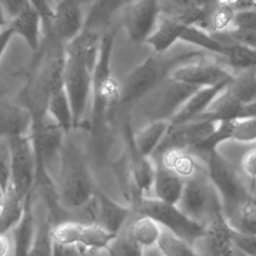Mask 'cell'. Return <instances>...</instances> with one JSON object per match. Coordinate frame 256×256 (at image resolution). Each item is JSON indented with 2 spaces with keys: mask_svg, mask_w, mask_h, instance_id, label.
<instances>
[{
  "mask_svg": "<svg viewBox=\"0 0 256 256\" xmlns=\"http://www.w3.org/2000/svg\"><path fill=\"white\" fill-rule=\"evenodd\" d=\"M232 227L222 216L206 227V233L194 246L198 256H232L234 250L231 239Z\"/></svg>",
  "mask_w": 256,
  "mask_h": 256,
  "instance_id": "cell-17",
  "label": "cell"
},
{
  "mask_svg": "<svg viewBox=\"0 0 256 256\" xmlns=\"http://www.w3.org/2000/svg\"><path fill=\"white\" fill-rule=\"evenodd\" d=\"M0 4L10 20L30 6L28 0H0Z\"/></svg>",
  "mask_w": 256,
  "mask_h": 256,
  "instance_id": "cell-43",
  "label": "cell"
},
{
  "mask_svg": "<svg viewBox=\"0 0 256 256\" xmlns=\"http://www.w3.org/2000/svg\"><path fill=\"white\" fill-rule=\"evenodd\" d=\"M117 236L96 222L62 221L52 225L51 230V236L56 244L74 246L80 252L96 254L106 252Z\"/></svg>",
  "mask_w": 256,
  "mask_h": 256,
  "instance_id": "cell-8",
  "label": "cell"
},
{
  "mask_svg": "<svg viewBox=\"0 0 256 256\" xmlns=\"http://www.w3.org/2000/svg\"><path fill=\"white\" fill-rule=\"evenodd\" d=\"M155 165L152 192L154 198L177 206L183 192L184 178L176 170L161 162Z\"/></svg>",
  "mask_w": 256,
  "mask_h": 256,
  "instance_id": "cell-22",
  "label": "cell"
},
{
  "mask_svg": "<svg viewBox=\"0 0 256 256\" xmlns=\"http://www.w3.org/2000/svg\"><path fill=\"white\" fill-rule=\"evenodd\" d=\"M131 0H92L84 28L104 32L112 16Z\"/></svg>",
  "mask_w": 256,
  "mask_h": 256,
  "instance_id": "cell-25",
  "label": "cell"
},
{
  "mask_svg": "<svg viewBox=\"0 0 256 256\" xmlns=\"http://www.w3.org/2000/svg\"><path fill=\"white\" fill-rule=\"evenodd\" d=\"M103 33L84 28L78 36L64 44L66 56L84 62L93 72L100 52Z\"/></svg>",
  "mask_w": 256,
  "mask_h": 256,
  "instance_id": "cell-23",
  "label": "cell"
},
{
  "mask_svg": "<svg viewBox=\"0 0 256 256\" xmlns=\"http://www.w3.org/2000/svg\"><path fill=\"white\" fill-rule=\"evenodd\" d=\"M230 81L214 86L204 87L194 93L170 120L172 126L184 124L204 114L216 98L226 88Z\"/></svg>",
  "mask_w": 256,
  "mask_h": 256,
  "instance_id": "cell-21",
  "label": "cell"
},
{
  "mask_svg": "<svg viewBox=\"0 0 256 256\" xmlns=\"http://www.w3.org/2000/svg\"><path fill=\"white\" fill-rule=\"evenodd\" d=\"M126 141L128 152V162L131 176L136 188L138 195L148 196L152 191L155 165L152 158L142 154L136 147L134 135L130 123L126 126Z\"/></svg>",
  "mask_w": 256,
  "mask_h": 256,
  "instance_id": "cell-18",
  "label": "cell"
},
{
  "mask_svg": "<svg viewBox=\"0 0 256 256\" xmlns=\"http://www.w3.org/2000/svg\"><path fill=\"white\" fill-rule=\"evenodd\" d=\"M233 75L226 69L214 63L196 62L178 68L170 78L196 86L210 87L230 81Z\"/></svg>",
  "mask_w": 256,
  "mask_h": 256,
  "instance_id": "cell-16",
  "label": "cell"
},
{
  "mask_svg": "<svg viewBox=\"0 0 256 256\" xmlns=\"http://www.w3.org/2000/svg\"><path fill=\"white\" fill-rule=\"evenodd\" d=\"M54 184L57 203L68 212L85 207L94 200L97 191L80 148L68 135L62 147Z\"/></svg>",
  "mask_w": 256,
  "mask_h": 256,
  "instance_id": "cell-2",
  "label": "cell"
},
{
  "mask_svg": "<svg viewBox=\"0 0 256 256\" xmlns=\"http://www.w3.org/2000/svg\"><path fill=\"white\" fill-rule=\"evenodd\" d=\"M126 230L132 240L143 250L156 248L162 227L148 216L138 215L126 225Z\"/></svg>",
  "mask_w": 256,
  "mask_h": 256,
  "instance_id": "cell-28",
  "label": "cell"
},
{
  "mask_svg": "<svg viewBox=\"0 0 256 256\" xmlns=\"http://www.w3.org/2000/svg\"><path fill=\"white\" fill-rule=\"evenodd\" d=\"M234 28L256 31V12H238L232 24Z\"/></svg>",
  "mask_w": 256,
  "mask_h": 256,
  "instance_id": "cell-42",
  "label": "cell"
},
{
  "mask_svg": "<svg viewBox=\"0 0 256 256\" xmlns=\"http://www.w3.org/2000/svg\"><path fill=\"white\" fill-rule=\"evenodd\" d=\"M232 8L236 12H256V0H238Z\"/></svg>",
  "mask_w": 256,
  "mask_h": 256,
  "instance_id": "cell-49",
  "label": "cell"
},
{
  "mask_svg": "<svg viewBox=\"0 0 256 256\" xmlns=\"http://www.w3.org/2000/svg\"><path fill=\"white\" fill-rule=\"evenodd\" d=\"M32 196L27 198L24 216L10 232L13 239L12 256H27L34 232V218Z\"/></svg>",
  "mask_w": 256,
  "mask_h": 256,
  "instance_id": "cell-29",
  "label": "cell"
},
{
  "mask_svg": "<svg viewBox=\"0 0 256 256\" xmlns=\"http://www.w3.org/2000/svg\"><path fill=\"white\" fill-rule=\"evenodd\" d=\"M236 12L231 6L220 4L214 13L210 22V34L226 31L232 25Z\"/></svg>",
  "mask_w": 256,
  "mask_h": 256,
  "instance_id": "cell-38",
  "label": "cell"
},
{
  "mask_svg": "<svg viewBox=\"0 0 256 256\" xmlns=\"http://www.w3.org/2000/svg\"><path fill=\"white\" fill-rule=\"evenodd\" d=\"M30 6L34 8L42 18L43 32L48 37L51 34V22L54 16V8L50 0H28Z\"/></svg>",
  "mask_w": 256,
  "mask_h": 256,
  "instance_id": "cell-41",
  "label": "cell"
},
{
  "mask_svg": "<svg viewBox=\"0 0 256 256\" xmlns=\"http://www.w3.org/2000/svg\"><path fill=\"white\" fill-rule=\"evenodd\" d=\"M256 70H243L233 75L226 88L244 105L256 100Z\"/></svg>",
  "mask_w": 256,
  "mask_h": 256,
  "instance_id": "cell-32",
  "label": "cell"
},
{
  "mask_svg": "<svg viewBox=\"0 0 256 256\" xmlns=\"http://www.w3.org/2000/svg\"><path fill=\"white\" fill-rule=\"evenodd\" d=\"M8 18L2 6L0 4V31L6 28L8 25Z\"/></svg>",
  "mask_w": 256,
  "mask_h": 256,
  "instance_id": "cell-50",
  "label": "cell"
},
{
  "mask_svg": "<svg viewBox=\"0 0 256 256\" xmlns=\"http://www.w3.org/2000/svg\"><path fill=\"white\" fill-rule=\"evenodd\" d=\"M58 1H60V0H56V2H58Z\"/></svg>",
  "mask_w": 256,
  "mask_h": 256,
  "instance_id": "cell-53",
  "label": "cell"
},
{
  "mask_svg": "<svg viewBox=\"0 0 256 256\" xmlns=\"http://www.w3.org/2000/svg\"><path fill=\"white\" fill-rule=\"evenodd\" d=\"M63 87L73 112L74 129L85 118L92 94V72L80 60L66 56Z\"/></svg>",
  "mask_w": 256,
  "mask_h": 256,
  "instance_id": "cell-9",
  "label": "cell"
},
{
  "mask_svg": "<svg viewBox=\"0 0 256 256\" xmlns=\"http://www.w3.org/2000/svg\"><path fill=\"white\" fill-rule=\"evenodd\" d=\"M132 210L136 214L152 218L161 227L186 240L192 246L206 233L204 226L188 218L177 206L164 202L154 197L138 195Z\"/></svg>",
  "mask_w": 256,
  "mask_h": 256,
  "instance_id": "cell-7",
  "label": "cell"
},
{
  "mask_svg": "<svg viewBox=\"0 0 256 256\" xmlns=\"http://www.w3.org/2000/svg\"><path fill=\"white\" fill-rule=\"evenodd\" d=\"M232 243L234 251L243 256H256V234L232 228Z\"/></svg>",
  "mask_w": 256,
  "mask_h": 256,
  "instance_id": "cell-37",
  "label": "cell"
},
{
  "mask_svg": "<svg viewBox=\"0 0 256 256\" xmlns=\"http://www.w3.org/2000/svg\"><path fill=\"white\" fill-rule=\"evenodd\" d=\"M170 122L166 120H154L149 122L138 132H134L136 147L144 156L150 158L170 128Z\"/></svg>",
  "mask_w": 256,
  "mask_h": 256,
  "instance_id": "cell-30",
  "label": "cell"
},
{
  "mask_svg": "<svg viewBox=\"0 0 256 256\" xmlns=\"http://www.w3.org/2000/svg\"><path fill=\"white\" fill-rule=\"evenodd\" d=\"M8 26L14 36L24 39L33 51L40 46V33L43 32V22L40 14L31 6L24 9L9 20Z\"/></svg>",
  "mask_w": 256,
  "mask_h": 256,
  "instance_id": "cell-24",
  "label": "cell"
},
{
  "mask_svg": "<svg viewBox=\"0 0 256 256\" xmlns=\"http://www.w3.org/2000/svg\"><path fill=\"white\" fill-rule=\"evenodd\" d=\"M161 14L173 16L186 25L210 32L214 13L220 6V0H159Z\"/></svg>",
  "mask_w": 256,
  "mask_h": 256,
  "instance_id": "cell-14",
  "label": "cell"
},
{
  "mask_svg": "<svg viewBox=\"0 0 256 256\" xmlns=\"http://www.w3.org/2000/svg\"><path fill=\"white\" fill-rule=\"evenodd\" d=\"M14 36V34L13 31L8 26V25L0 31V60L4 55L8 46Z\"/></svg>",
  "mask_w": 256,
  "mask_h": 256,
  "instance_id": "cell-46",
  "label": "cell"
},
{
  "mask_svg": "<svg viewBox=\"0 0 256 256\" xmlns=\"http://www.w3.org/2000/svg\"><path fill=\"white\" fill-rule=\"evenodd\" d=\"M155 248L162 256H198L192 244L162 227Z\"/></svg>",
  "mask_w": 256,
  "mask_h": 256,
  "instance_id": "cell-33",
  "label": "cell"
},
{
  "mask_svg": "<svg viewBox=\"0 0 256 256\" xmlns=\"http://www.w3.org/2000/svg\"><path fill=\"white\" fill-rule=\"evenodd\" d=\"M122 24L135 44L146 42L156 28L161 14L159 0H131L122 8Z\"/></svg>",
  "mask_w": 256,
  "mask_h": 256,
  "instance_id": "cell-13",
  "label": "cell"
},
{
  "mask_svg": "<svg viewBox=\"0 0 256 256\" xmlns=\"http://www.w3.org/2000/svg\"><path fill=\"white\" fill-rule=\"evenodd\" d=\"M26 200L18 197L10 185L0 194V232H10L19 224L24 216Z\"/></svg>",
  "mask_w": 256,
  "mask_h": 256,
  "instance_id": "cell-26",
  "label": "cell"
},
{
  "mask_svg": "<svg viewBox=\"0 0 256 256\" xmlns=\"http://www.w3.org/2000/svg\"><path fill=\"white\" fill-rule=\"evenodd\" d=\"M81 256H100V254H96V252H80Z\"/></svg>",
  "mask_w": 256,
  "mask_h": 256,
  "instance_id": "cell-52",
  "label": "cell"
},
{
  "mask_svg": "<svg viewBox=\"0 0 256 256\" xmlns=\"http://www.w3.org/2000/svg\"><path fill=\"white\" fill-rule=\"evenodd\" d=\"M115 36L114 32L103 33L98 58L92 72L91 118L94 127L108 110L120 104L121 88L111 68Z\"/></svg>",
  "mask_w": 256,
  "mask_h": 256,
  "instance_id": "cell-6",
  "label": "cell"
},
{
  "mask_svg": "<svg viewBox=\"0 0 256 256\" xmlns=\"http://www.w3.org/2000/svg\"><path fill=\"white\" fill-rule=\"evenodd\" d=\"M96 201V224L118 234L126 227L130 219L131 209L117 202L104 192L97 189Z\"/></svg>",
  "mask_w": 256,
  "mask_h": 256,
  "instance_id": "cell-20",
  "label": "cell"
},
{
  "mask_svg": "<svg viewBox=\"0 0 256 256\" xmlns=\"http://www.w3.org/2000/svg\"><path fill=\"white\" fill-rule=\"evenodd\" d=\"M10 150L7 138L0 137V194L10 185Z\"/></svg>",
  "mask_w": 256,
  "mask_h": 256,
  "instance_id": "cell-39",
  "label": "cell"
},
{
  "mask_svg": "<svg viewBox=\"0 0 256 256\" xmlns=\"http://www.w3.org/2000/svg\"><path fill=\"white\" fill-rule=\"evenodd\" d=\"M87 0H60L54 8L50 36L67 44L84 28V4ZM49 37V36H48Z\"/></svg>",
  "mask_w": 256,
  "mask_h": 256,
  "instance_id": "cell-15",
  "label": "cell"
},
{
  "mask_svg": "<svg viewBox=\"0 0 256 256\" xmlns=\"http://www.w3.org/2000/svg\"><path fill=\"white\" fill-rule=\"evenodd\" d=\"M8 93V88L7 86L0 80V100L6 98V94Z\"/></svg>",
  "mask_w": 256,
  "mask_h": 256,
  "instance_id": "cell-51",
  "label": "cell"
},
{
  "mask_svg": "<svg viewBox=\"0 0 256 256\" xmlns=\"http://www.w3.org/2000/svg\"><path fill=\"white\" fill-rule=\"evenodd\" d=\"M46 39L44 51L37 67L19 96L20 104L31 112L33 122L46 116L50 100L64 88V44L54 37Z\"/></svg>",
  "mask_w": 256,
  "mask_h": 256,
  "instance_id": "cell-1",
  "label": "cell"
},
{
  "mask_svg": "<svg viewBox=\"0 0 256 256\" xmlns=\"http://www.w3.org/2000/svg\"><path fill=\"white\" fill-rule=\"evenodd\" d=\"M256 118V100L251 103L246 104L242 106L238 120Z\"/></svg>",
  "mask_w": 256,
  "mask_h": 256,
  "instance_id": "cell-48",
  "label": "cell"
},
{
  "mask_svg": "<svg viewBox=\"0 0 256 256\" xmlns=\"http://www.w3.org/2000/svg\"><path fill=\"white\" fill-rule=\"evenodd\" d=\"M162 54H153L128 74L120 86V105L142 98L170 78L178 68L203 55L202 50L188 51L171 57L162 56Z\"/></svg>",
  "mask_w": 256,
  "mask_h": 256,
  "instance_id": "cell-3",
  "label": "cell"
},
{
  "mask_svg": "<svg viewBox=\"0 0 256 256\" xmlns=\"http://www.w3.org/2000/svg\"><path fill=\"white\" fill-rule=\"evenodd\" d=\"M226 58L233 68L239 72L256 69V50L238 43H228Z\"/></svg>",
  "mask_w": 256,
  "mask_h": 256,
  "instance_id": "cell-34",
  "label": "cell"
},
{
  "mask_svg": "<svg viewBox=\"0 0 256 256\" xmlns=\"http://www.w3.org/2000/svg\"><path fill=\"white\" fill-rule=\"evenodd\" d=\"M200 88L168 78L158 87V91L149 99L146 110L147 117L150 122H170L186 100Z\"/></svg>",
  "mask_w": 256,
  "mask_h": 256,
  "instance_id": "cell-12",
  "label": "cell"
},
{
  "mask_svg": "<svg viewBox=\"0 0 256 256\" xmlns=\"http://www.w3.org/2000/svg\"><path fill=\"white\" fill-rule=\"evenodd\" d=\"M32 124V115L25 106L6 98L0 100V137L30 136Z\"/></svg>",
  "mask_w": 256,
  "mask_h": 256,
  "instance_id": "cell-19",
  "label": "cell"
},
{
  "mask_svg": "<svg viewBox=\"0 0 256 256\" xmlns=\"http://www.w3.org/2000/svg\"><path fill=\"white\" fill-rule=\"evenodd\" d=\"M106 252L108 256H143L144 250L132 240L126 226Z\"/></svg>",
  "mask_w": 256,
  "mask_h": 256,
  "instance_id": "cell-36",
  "label": "cell"
},
{
  "mask_svg": "<svg viewBox=\"0 0 256 256\" xmlns=\"http://www.w3.org/2000/svg\"><path fill=\"white\" fill-rule=\"evenodd\" d=\"M236 122V120L219 122L214 131L192 150L207 154L212 150H218L220 144L232 140Z\"/></svg>",
  "mask_w": 256,
  "mask_h": 256,
  "instance_id": "cell-35",
  "label": "cell"
},
{
  "mask_svg": "<svg viewBox=\"0 0 256 256\" xmlns=\"http://www.w3.org/2000/svg\"><path fill=\"white\" fill-rule=\"evenodd\" d=\"M34 232L27 256H54V242L51 236L54 224L49 214H37L34 210Z\"/></svg>",
  "mask_w": 256,
  "mask_h": 256,
  "instance_id": "cell-27",
  "label": "cell"
},
{
  "mask_svg": "<svg viewBox=\"0 0 256 256\" xmlns=\"http://www.w3.org/2000/svg\"><path fill=\"white\" fill-rule=\"evenodd\" d=\"M218 122L209 120H198L178 126L170 124L166 134L150 158L158 159L166 152L172 150L192 152L214 131Z\"/></svg>",
  "mask_w": 256,
  "mask_h": 256,
  "instance_id": "cell-11",
  "label": "cell"
},
{
  "mask_svg": "<svg viewBox=\"0 0 256 256\" xmlns=\"http://www.w3.org/2000/svg\"><path fill=\"white\" fill-rule=\"evenodd\" d=\"M242 167L248 177L256 180V148L250 149L244 154Z\"/></svg>",
  "mask_w": 256,
  "mask_h": 256,
  "instance_id": "cell-44",
  "label": "cell"
},
{
  "mask_svg": "<svg viewBox=\"0 0 256 256\" xmlns=\"http://www.w3.org/2000/svg\"><path fill=\"white\" fill-rule=\"evenodd\" d=\"M10 150V186L26 200L32 195L36 184V161L30 136L8 140Z\"/></svg>",
  "mask_w": 256,
  "mask_h": 256,
  "instance_id": "cell-10",
  "label": "cell"
},
{
  "mask_svg": "<svg viewBox=\"0 0 256 256\" xmlns=\"http://www.w3.org/2000/svg\"><path fill=\"white\" fill-rule=\"evenodd\" d=\"M54 256H81V252L74 246H62L54 243Z\"/></svg>",
  "mask_w": 256,
  "mask_h": 256,
  "instance_id": "cell-47",
  "label": "cell"
},
{
  "mask_svg": "<svg viewBox=\"0 0 256 256\" xmlns=\"http://www.w3.org/2000/svg\"><path fill=\"white\" fill-rule=\"evenodd\" d=\"M233 141L249 143L256 141V118L236 120Z\"/></svg>",
  "mask_w": 256,
  "mask_h": 256,
  "instance_id": "cell-40",
  "label": "cell"
},
{
  "mask_svg": "<svg viewBox=\"0 0 256 256\" xmlns=\"http://www.w3.org/2000/svg\"><path fill=\"white\" fill-rule=\"evenodd\" d=\"M206 155L208 174L220 197L224 216L231 222L252 196L234 166L218 150Z\"/></svg>",
  "mask_w": 256,
  "mask_h": 256,
  "instance_id": "cell-5",
  "label": "cell"
},
{
  "mask_svg": "<svg viewBox=\"0 0 256 256\" xmlns=\"http://www.w3.org/2000/svg\"><path fill=\"white\" fill-rule=\"evenodd\" d=\"M13 239L12 233L0 232V256H12Z\"/></svg>",
  "mask_w": 256,
  "mask_h": 256,
  "instance_id": "cell-45",
  "label": "cell"
},
{
  "mask_svg": "<svg viewBox=\"0 0 256 256\" xmlns=\"http://www.w3.org/2000/svg\"><path fill=\"white\" fill-rule=\"evenodd\" d=\"M177 207L188 218L204 227L224 216L220 197L210 182L207 170L204 171L200 166L184 178Z\"/></svg>",
  "mask_w": 256,
  "mask_h": 256,
  "instance_id": "cell-4",
  "label": "cell"
},
{
  "mask_svg": "<svg viewBox=\"0 0 256 256\" xmlns=\"http://www.w3.org/2000/svg\"><path fill=\"white\" fill-rule=\"evenodd\" d=\"M46 112L66 135L74 129L73 112L64 88L52 96Z\"/></svg>",
  "mask_w": 256,
  "mask_h": 256,
  "instance_id": "cell-31",
  "label": "cell"
}]
</instances>
